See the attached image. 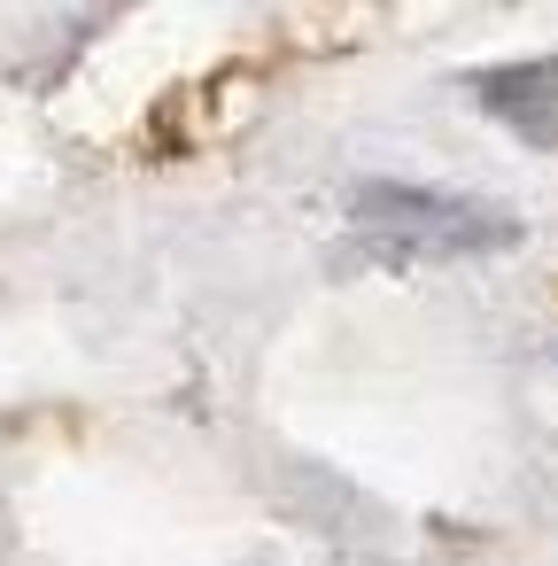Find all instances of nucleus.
<instances>
[{
    "mask_svg": "<svg viewBox=\"0 0 558 566\" xmlns=\"http://www.w3.org/2000/svg\"><path fill=\"white\" fill-rule=\"evenodd\" d=\"M349 218L365 241L396 249V256H496L519 241V218L473 195H442V187H403V179H365L349 195Z\"/></svg>",
    "mask_w": 558,
    "mask_h": 566,
    "instance_id": "1",
    "label": "nucleus"
},
{
    "mask_svg": "<svg viewBox=\"0 0 558 566\" xmlns=\"http://www.w3.org/2000/svg\"><path fill=\"white\" fill-rule=\"evenodd\" d=\"M473 102L496 125H512L527 148H558V55H527V63L473 71Z\"/></svg>",
    "mask_w": 558,
    "mask_h": 566,
    "instance_id": "2",
    "label": "nucleus"
}]
</instances>
